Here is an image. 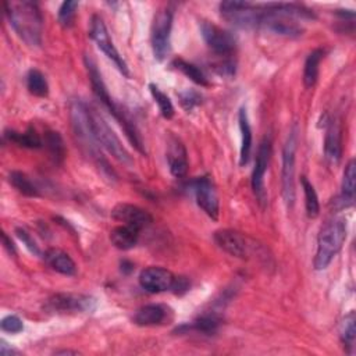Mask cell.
Returning <instances> with one entry per match:
<instances>
[{
  "mask_svg": "<svg viewBox=\"0 0 356 356\" xmlns=\"http://www.w3.org/2000/svg\"><path fill=\"white\" fill-rule=\"evenodd\" d=\"M4 14L14 32L32 47L40 46L43 17L33 1H4Z\"/></svg>",
  "mask_w": 356,
  "mask_h": 356,
  "instance_id": "obj_1",
  "label": "cell"
},
{
  "mask_svg": "<svg viewBox=\"0 0 356 356\" xmlns=\"http://www.w3.org/2000/svg\"><path fill=\"white\" fill-rule=\"evenodd\" d=\"M83 61H85V67H86V71H88V76H89V81H90L93 93L97 97V100L117 120V122L124 129V132H125L128 140L132 143V146L139 153L146 154V149H145V145H143V140H142V136H140L139 131L136 129L135 124L127 117V114L121 110V107L110 96V93L107 90V86H106V83H104V81L102 78V74H100V71L97 68L96 61L90 56H88V54L83 57Z\"/></svg>",
  "mask_w": 356,
  "mask_h": 356,
  "instance_id": "obj_2",
  "label": "cell"
},
{
  "mask_svg": "<svg viewBox=\"0 0 356 356\" xmlns=\"http://www.w3.org/2000/svg\"><path fill=\"white\" fill-rule=\"evenodd\" d=\"M70 117L72 121V129H74L82 149L85 150V153L90 156V159L96 163V165L99 168H102L103 172L115 178L114 171L108 165L107 160L103 157V154L100 152V146L92 135L89 118H88V104L79 99L72 100L70 104Z\"/></svg>",
  "mask_w": 356,
  "mask_h": 356,
  "instance_id": "obj_3",
  "label": "cell"
},
{
  "mask_svg": "<svg viewBox=\"0 0 356 356\" xmlns=\"http://www.w3.org/2000/svg\"><path fill=\"white\" fill-rule=\"evenodd\" d=\"M346 239V220L343 217H332L320 228L317 236V250L313 260L316 270H325L335 254L341 250Z\"/></svg>",
  "mask_w": 356,
  "mask_h": 356,
  "instance_id": "obj_4",
  "label": "cell"
},
{
  "mask_svg": "<svg viewBox=\"0 0 356 356\" xmlns=\"http://www.w3.org/2000/svg\"><path fill=\"white\" fill-rule=\"evenodd\" d=\"M88 118L92 135L95 140L99 143V146L106 149L114 159H117L122 164H132V157L122 146L120 138L108 127L104 118L90 106H88Z\"/></svg>",
  "mask_w": 356,
  "mask_h": 356,
  "instance_id": "obj_5",
  "label": "cell"
},
{
  "mask_svg": "<svg viewBox=\"0 0 356 356\" xmlns=\"http://www.w3.org/2000/svg\"><path fill=\"white\" fill-rule=\"evenodd\" d=\"M298 147V127L293 125L286 136L282 149V170H281V188L282 199L288 209L295 203V160Z\"/></svg>",
  "mask_w": 356,
  "mask_h": 356,
  "instance_id": "obj_6",
  "label": "cell"
},
{
  "mask_svg": "<svg viewBox=\"0 0 356 356\" xmlns=\"http://www.w3.org/2000/svg\"><path fill=\"white\" fill-rule=\"evenodd\" d=\"M221 17L231 25L242 29H257L260 18V4L249 1L220 3Z\"/></svg>",
  "mask_w": 356,
  "mask_h": 356,
  "instance_id": "obj_7",
  "label": "cell"
},
{
  "mask_svg": "<svg viewBox=\"0 0 356 356\" xmlns=\"http://www.w3.org/2000/svg\"><path fill=\"white\" fill-rule=\"evenodd\" d=\"M89 35L92 38V40L96 43V46L104 53V56L107 58H110L115 67L118 68V71L124 75V76H129V70H128V65L127 63L124 61L122 56L118 53L117 47L114 46L111 38H110V33L107 31V26L103 21V18L97 14H95L92 18H90V31H89Z\"/></svg>",
  "mask_w": 356,
  "mask_h": 356,
  "instance_id": "obj_8",
  "label": "cell"
},
{
  "mask_svg": "<svg viewBox=\"0 0 356 356\" xmlns=\"http://www.w3.org/2000/svg\"><path fill=\"white\" fill-rule=\"evenodd\" d=\"M172 28V11L170 8H161L154 14L152 24V50L154 58L163 61L170 51V36Z\"/></svg>",
  "mask_w": 356,
  "mask_h": 356,
  "instance_id": "obj_9",
  "label": "cell"
},
{
  "mask_svg": "<svg viewBox=\"0 0 356 356\" xmlns=\"http://www.w3.org/2000/svg\"><path fill=\"white\" fill-rule=\"evenodd\" d=\"M188 188L192 191L197 206L213 220L218 218V196L213 179L209 175H202L191 179Z\"/></svg>",
  "mask_w": 356,
  "mask_h": 356,
  "instance_id": "obj_10",
  "label": "cell"
},
{
  "mask_svg": "<svg viewBox=\"0 0 356 356\" xmlns=\"http://www.w3.org/2000/svg\"><path fill=\"white\" fill-rule=\"evenodd\" d=\"M199 31L204 43L211 49L213 53L218 56H229L234 51L236 40L231 32L207 19L199 21Z\"/></svg>",
  "mask_w": 356,
  "mask_h": 356,
  "instance_id": "obj_11",
  "label": "cell"
},
{
  "mask_svg": "<svg viewBox=\"0 0 356 356\" xmlns=\"http://www.w3.org/2000/svg\"><path fill=\"white\" fill-rule=\"evenodd\" d=\"M46 309L56 313H92L96 299L81 293H56L47 299Z\"/></svg>",
  "mask_w": 356,
  "mask_h": 356,
  "instance_id": "obj_12",
  "label": "cell"
},
{
  "mask_svg": "<svg viewBox=\"0 0 356 356\" xmlns=\"http://www.w3.org/2000/svg\"><path fill=\"white\" fill-rule=\"evenodd\" d=\"M270 154H271V140L270 138H263V140L259 145L257 153H256V160H254V167L252 171V189L253 193L256 195L259 203L264 206L267 200L266 189H264V174L268 167L270 161Z\"/></svg>",
  "mask_w": 356,
  "mask_h": 356,
  "instance_id": "obj_13",
  "label": "cell"
},
{
  "mask_svg": "<svg viewBox=\"0 0 356 356\" xmlns=\"http://www.w3.org/2000/svg\"><path fill=\"white\" fill-rule=\"evenodd\" d=\"M213 238H214L216 245L231 256L245 259L250 253L252 245H250L249 239L238 231L218 229V231L214 232Z\"/></svg>",
  "mask_w": 356,
  "mask_h": 356,
  "instance_id": "obj_14",
  "label": "cell"
},
{
  "mask_svg": "<svg viewBox=\"0 0 356 356\" xmlns=\"http://www.w3.org/2000/svg\"><path fill=\"white\" fill-rule=\"evenodd\" d=\"M111 217L122 222L124 225L132 227L138 231H142L143 228H146L153 222V217L150 216L149 211L131 203L115 204L111 210Z\"/></svg>",
  "mask_w": 356,
  "mask_h": 356,
  "instance_id": "obj_15",
  "label": "cell"
},
{
  "mask_svg": "<svg viewBox=\"0 0 356 356\" xmlns=\"http://www.w3.org/2000/svg\"><path fill=\"white\" fill-rule=\"evenodd\" d=\"M175 275L160 266H149L139 274L140 286L150 293H160L171 289Z\"/></svg>",
  "mask_w": 356,
  "mask_h": 356,
  "instance_id": "obj_16",
  "label": "cell"
},
{
  "mask_svg": "<svg viewBox=\"0 0 356 356\" xmlns=\"http://www.w3.org/2000/svg\"><path fill=\"white\" fill-rule=\"evenodd\" d=\"M324 136V156L331 164H338L342 157V127L338 118H328Z\"/></svg>",
  "mask_w": 356,
  "mask_h": 356,
  "instance_id": "obj_17",
  "label": "cell"
},
{
  "mask_svg": "<svg viewBox=\"0 0 356 356\" xmlns=\"http://www.w3.org/2000/svg\"><path fill=\"white\" fill-rule=\"evenodd\" d=\"M167 161H168V168L170 172L177 177L182 178L188 172V154L184 143L174 135L168 136L167 140Z\"/></svg>",
  "mask_w": 356,
  "mask_h": 356,
  "instance_id": "obj_18",
  "label": "cell"
},
{
  "mask_svg": "<svg viewBox=\"0 0 356 356\" xmlns=\"http://www.w3.org/2000/svg\"><path fill=\"white\" fill-rule=\"evenodd\" d=\"M44 261L47 263V266L50 268H53L54 271L63 274V275H75L76 274V266L74 263V260L71 259V256L57 248H50L44 252L43 254Z\"/></svg>",
  "mask_w": 356,
  "mask_h": 356,
  "instance_id": "obj_19",
  "label": "cell"
},
{
  "mask_svg": "<svg viewBox=\"0 0 356 356\" xmlns=\"http://www.w3.org/2000/svg\"><path fill=\"white\" fill-rule=\"evenodd\" d=\"M355 186H356V163L355 160H349L343 170L342 177V191L339 197L335 200L341 209L349 207L355 200Z\"/></svg>",
  "mask_w": 356,
  "mask_h": 356,
  "instance_id": "obj_20",
  "label": "cell"
},
{
  "mask_svg": "<svg viewBox=\"0 0 356 356\" xmlns=\"http://www.w3.org/2000/svg\"><path fill=\"white\" fill-rule=\"evenodd\" d=\"M238 122L241 131V152H239V164L246 165L250 160L252 153V128L248 117V111L245 107L239 108Z\"/></svg>",
  "mask_w": 356,
  "mask_h": 356,
  "instance_id": "obj_21",
  "label": "cell"
},
{
  "mask_svg": "<svg viewBox=\"0 0 356 356\" xmlns=\"http://www.w3.org/2000/svg\"><path fill=\"white\" fill-rule=\"evenodd\" d=\"M167 317V309L161 305H146L138 309V312L134 316V323L140 327H149V325H157L161 324Z\"/></svg>",
  "mask_w": 356,
  "mask_h": 356,
  "instance_id": "obj_22",
  "label": "cell"
},
{
  "mask_svg": "<svg viewBox=\"0 0 356 356\" xmlns=\"http://www.w3.org/2000/svg\"><path fill=\"white\" fill-rule=\"evenodd\" d=\"M221 324V318L216 313H204L195 318L191 324H184L179 328H177V332L182 331H197L204 335H211L217 332L218 327Z\"/></svg>",
  "mask_w": 356,
  "mask_h": 356,
  "instance_id": "obj_23",
  "label": "cell"
},
{
  "mask_svg": "<svg viewBox=\"0 0 356 356\" xmlns=\"http://www.w3.org/2000/svg\"><path fill=\"white\" fill-rule=\"evenodd\" d=\"M139 232L140 231L122 224V225H118L111 229L110 241L117 249L129 250L136 246L138 239H139Z\"/></svg>",
  "mask_w": 356,
  "mask_h": 356,
  "instance_id": "obj_24",
  "label": "cell"
},
{
  "mask_svg": "<svg viewBox=\"0 0 356 356\" xmlns=\"http://www.w3.org/2000/svg\"><path fill=\"white\" fill-rule=\"evenodd\" d=\"M324 50L323 49H314L309 56L306 57L305 67H303V85L305 88L310 89L316 85L317 78H318V67L323 60Z\"/></svg>",
  "mask_w": 356,
  "mask_h": 356,
  "instance_id": "obj_25",
  "label": "cell"
},
{
  "mask_svg": "<svg viewBox=\"0 0 356 356\" xmlns=\"http://www.w3.org/2000/svg\"><path fill=\"white\" fill-rule=\"evenodd\" d=\"M4 138L21 147H28V149H39L43 146V140L40 136L36 134L33 127H29L25 132H17L14 129L6 131Z\"/></svg>",
  "mask_w": 356,
  "mask_h": 356,
  "instance_id": "obj_26",
  "label": "cell"
},
{
  "mask_svg": "<svg viewBox=\"0 0 356 356\" xmlns=\"http://www.w3.org/2000/svg\"><path fill=\"white\" fill-rule=\"evenodd\" d=\"M43 145L56 163H63L65 157V145L57 131H46L43 136Z\"/></svg>",
  "mask_w": 356,
  "mask_h": 356,
  "instance_id": "obj_27",
  "label": "cell"
},
{
  "mask_svg": "<svg viewBox=\"0 0 356 356\" xmlns=\"http://www.w3.org/2000/svg\"><path fill=\"white\" fill-rule=\"evenodd\" d=\"M172 65L179 70L185 76H188L192 82H195L196 85H200V86H209L210 82L207 79V76L204 75V72L195 64L192 63H188L182 58H175L172 61Z\"/></svg>",
  "mask_w": 356,
  "mask_h": 356,
  "instance_id": "obj_28",
  "label": "cell"
},
{
  "mask_svg": "<svg viewBox=\"0 0 356 356\" xmlns=\"http://www.w3.org/2000/svg\"><path fill=\"white\" fill-rule=\"evenodd\" d=\"M300 184H302L303 193H305L306 214L310 218H316L320 214V202H318V196L316 193V189L305 175L300 177Z\"/></svg>",
  "mask_w": 356,
  "mask_h": 356,
  "instance_id": "obj_29",
  "label": "cell"
},
{
  "mask_svg": "<svg viewBox=\"0 0 356 356\" xmlns=\"http://www.w3.org/2000/svg\"><path fill=\"white\" fill-rule=\"evenodd\" d=\"M8 181L24 196H28V197L39 196L38 188L33 185V182L29 179V177L21 171H11L8 174Z\"/></svg>",
  "mask_w": 356,
  "mask_h": 356,
  "instance_id": "obj_30",
  "label": "cell"
},
{
  "mask_svg": "<svg viewBox=\"0 0 356 356\" xmlns=\"http://www.w3.org/2000/svg\"><path fill=\"white\" fill-rule=\"evenodd\" d=\"M26 88L29 93L38 97H46L49 95V83L44 78V75L36 70L32 68L26 74Z\"/></svg>",
  "mask_w": 356,
  "mask_h": 356,
  "instance_id": "obj_31",
  "label": "cell"
},
{
  "mask_svg": "<svg viewBox=\"0 0 356 356\" xmlns=\"http://www.w3.org/2000/svg\"><path fill=\"white\" fill-rule=\"evenodd\" d=\"M339 335H341V341L343 342V345L348 349V352L352 353L353 349H355V338H356L355 312H350L342 320L341 327H339Z\"/></svg>",
  "mask_w": 356,
  "mask_h": 356,
  "instance_id": "obj_32",
  "label": "cell"
},
{
  "mask_svg": "<svg viewBox=\"0 0 356 356\" xmlns=\"http://www.w3.org/2000/svg\"><path fill=\"white\" fill-rule=\"evenodd\" d=\"M149 90H150V95L153 96V99H154V102L159 107L160 114L167 120L172 118L175 111H174V106H172L170 97L164 92H161L154 83H149Z\"/></svg>",
  "mask_w": 356,
  "mask_h": 356,
  "instance_id": "obj_33",
  "label": "cell"
},
{
  "mask_svg": "<svg viewBox=\"0 0 356 356\" xmlns=\"http://www.w3.org/2000/svg\"><path fill=\"white\" fill-rule=\"evenodd\" d=\"M79 3L78 1H63L60 8H58V22L61 26L64 28H70L72 26L74 21H75V15H76V8H78Z\"/></svg>",
  "mask_w": 356,
  "mask_h": 356,
  "instance_id": "obj_34",
  "label": "cell"
},
{
  "mask_svg": "<svg viewBox=\"0 0 356 356\" xmlns=\"http://www.w3.org/2000/svg\"><path fill=\"white\" fill-rule=\"evenodd\" d=\"M178 99L181 106L184 107V110H186L188 113L192 111L195 107H197L199 104H202V95L193 89H184L178 93Z\"/></svg>",
  "mask_w": 356,
  "mask_h": 356,
  "instance_id": "obj_35",
  "label": "cell"
},
{
  "mask_svg": "<svg viewBox=\"0 0 356 356\" xmlns=\"http://www.w3.org/2000/svg\"><path fill=\"white\" fill-rule=\"evenodd\" d=\"M0 327L4 332H10V334H18L24 330V323L22 320L15 316V314H8L6 317L1 318Z\"/></svg>",
  "mask_w": 356,
  "mask_h": 356,
  "instance_id": "obj_36",
  "label": "cell"
},
{
  "mask_svg": "<svg viewBox=\"0 0 356 356\" xmlns=\"http://www.w3.org/2000/svg\"><path fill=\"white\" fill-rule=\"evenodd\" d=\"M15 234H17V236L21 239V242L26 246V249H28L32 254L40 256L39 246L36 245V242L33 241V238L29 235V232H26L24 228H17V229H15Z\"/></svg>",
  "mask_w": 356,
  "mask_h": 356,
  "instance_id": "obj_37",
  "label": "cell"
},
{
  "mask_svg": "<svg viewBox=\"0 0 356 356\" xmlns=\"http://www.w3.org/2000/svg\"><path fill=\"white\" fill-rule=\"evenodd\" d=\"M171 291L175 293V295H182L185 292L189 291V281L186 277H175L174 278V282H172V286H171Z\"/></svg>",
  "mask_w": 356,
  "mask_h": 356,
  "instance_id": "obj_38",
  "label": "cell"
},
{
  "mask_svg": "<svg viewBox=\"0 0 356 356\" xmlns=\"http://www.w3.org/2000/svg\"><path fill=\"white\" fill-rule=\"evenodd\" d=\"M1 241H3V246H4V249L10 253V254H15L17 253V250H15V246H14V243H13V241L8 238V235L6 234V232H3L1 234Z\"/></svg>",
  "mask_w": 356,
  "mask_h": 356,
  "instance_id": "obj_39",
  "label": "cell"
},
{
  "mask_svg": "<svg viewBox=\"0 0 356 356\" xmlns=\"http://www.w3.org/2000/svg\"><path fill=\"white\" fill-rule=\"evenodd\" d=\"M19 352L17 350V349H14V348H10L8 346V343L4 341V339H1L0 341V355L1 356H14V355H18Z\"/></svg>",
  "mask_w": 356,
  "mask_h": 356,
  "instance_id": "obj_40",
  "label": "cell"
},
{
  "mask_svg": "<svg viewBox=\"0 0 356 356\" xmlns=\"http://www.w3.org/2000/svg\"><path fill=\"white\" fill-rule=\"evenodd\" d=\"M78 350H70V349H63V350H57L56 355H78Z\"/></svg>",
  "mask_w": 356,
  "mask_h": 356,
  "instance_id": "obj_41",
  "label": "cell"
}]
</instances>
